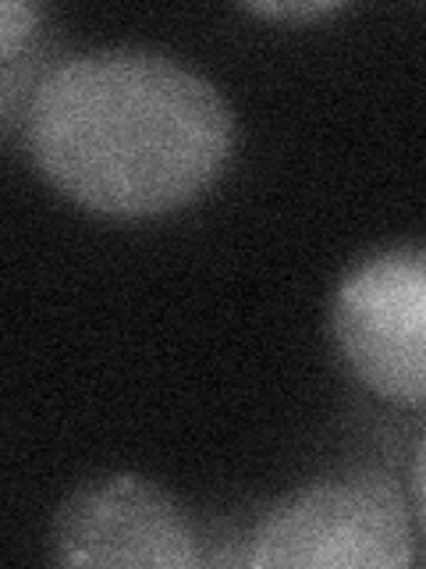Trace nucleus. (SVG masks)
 I'll return each instance as SVG.
<instances>
[{
    "label": "nucleus",
    "instance_id": "nucleus-6",
    "mask_svg": "<svg viewBox=\"0 0 426 569\" xmlns=\"http://www.w3.org/2000/svg\"><path fill=\"white\" fill-rule=\"evenodd\" d=\"M337 8L342 4H327V0H306V4H248V11L271 14V18H320Z\"/></svg>",
    "mask_w": 426,
    "mask_h": 569
},
{
    "label": "nucleus",
    "instance_id": "nucleus-5",
    "mask_svg": "<svg viewBox=\"0 0 426 569\" xmlns=\"http://www.w3.org/2000/svg\"><path fill=\"white\" fill-rule=\"evenodd\" d=\"M43 11L36 4H22V0H4L0 4V61H14L18 50L32 43V36L40 32Z\"/></svg>",
    "mask_w": 426,
    "mask_h": 569
},
{
    "label": "nucleus",
    "instance_id": "nucleus-2",
    "mask_svg": "<svg viewBox=\"0 0 426 569\" xmlns=\"http://www.w3.org/2000/svg\"><path fill=\"white\" fill-rule=\"evenodd\" d=\"M260 569H405L413 527L395 480L373 470L298 488L263 516L248 541Z\"/></svg>",
    "mask_w": 426,
    "mask_h": 569
},
{
    "label": "nucleus",
    "instance_id": "nucleus-3",
    "mask_svg": "<svg viewBox=\"0 0 426 569\" xmlns=\"http://www.w3.org/2000/svg\"><path fill=\"white\" fill-rule=\"evenodd\" d=\"M331 335L363 388L426 409V242L387 246L352 263L331 296Z\"/></svg>",
    "mask_w": 426,
    "mask_h": 569
},
{
    "label": "nucleus",
    "instance_id": "nucleus-4",
    "mask_svg": "<svg viewBox=\"0 0 426 569\" xmlns=\"http://www.w3.org/2000/svg\"><path fill=\"white\" fill-rule=\"evenodd\" d=\"M50 559L61 566L189 569L200 538L174 498L153 480L106 473L79 485L53 516Z\"/></svg>",
    "mask_w": 426,
    "mask_h": 569
},
{
    "label": "nucleus",
    "instance_id": "nucleus-7",
    "mask_svg": "<svg viewBox=\"0 0 426 569\" xmlns=\"http://www.w3.org/2000/svg\"><path fill=\"white\" fill-rule=\"evenodd\" d=\"M413 480H416V506H419V523H423V533H426V435L419 441V452H416V470H413Z\"/></svg>",
    "mask_w": 426,
    "mask_h": 569
},
{
    "label": "nucleus",
    "instance_id": "nucleus-1",
    "mask_svg": "<svg viewBox=\"0 0 426 569\" xmlns=\"http://www.w3.org/2000/svg\"><path fill=\"white\" fill-rule=\"evenodd\" d=\"M36 171L85 210L156 218L221 178L235 118L200 71L153 50H89L47 68L26 107Z\"/></svg>",
    "mask_w": 426,
    "mask_h": 569
}]
</instances>
